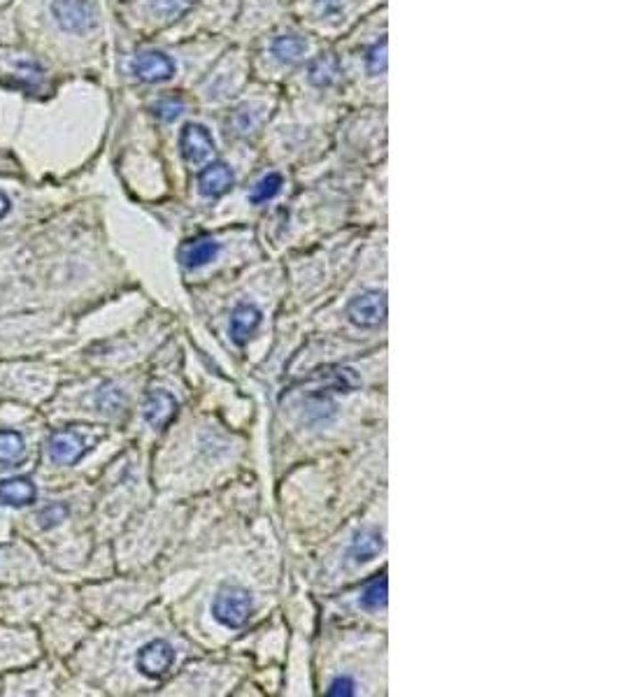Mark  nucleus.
<instances>
[{
	"label": "nucleus",
	"mask_w": 621,
	"mask_h": 697,
	"mask_svg": "<svg viewBox=\"0 0 621 697\" xmlns=\"http://www.w3.org/2000/svg\"><path fill=\"white\" fill-rule=\"evenodd\" d=\"M105 437L98 425H68L49 435V458L56 465H75Z\"/></svg>",
	"instance_id": "1"
},
{
	"label": "nucleus",
	"mask_w": 621,
	"mask_h": 697,
	"mask_svg": "<svg viewBox=\"0 0 621 697\" xmlns=\"http://www.w3.org/2000/svg\"><path fill=\"white\" fill-rule=\"evenodd\" d=\"M254 602L242 586H224L212 602V616L224 628H242L249 620Z\"/></svg>",
	"instance_id": "2"
},
{
	"label": "nucleus",
	"mask_w": 621,
	"mask_h": 697,
	"mask_svg": "<svg viewBox=\"0 0 621 697\" xmlns=\"http://www.w3.org/2000/svg\"><path fill=\"white\" fill-rule=\"evenodd\" d=\"M347 316L354 326L377 328L387 319V296L382 291H364L347 304Z\"/></svg>",
	"instance_id": "3"
},
{
	"label": "nucleus",
	"mask_w": 621,
	"mask_h": 697,
	"mask_svg": "<svg viewBox=\"0 0 621 697\" xmlns=\"http://www.w3.org/2000/svg\"><path fill=\"white\" fill-rule=\"evenodd\" d=\"M52 12L68 33H86L96 24V10L89 0H54Z\"/></svg>",
	"instance_id": "4"
},
{
	"label": "nucleus",
	"mask_w": 621,
	"mask_h": 697,
	"mask_svg": "<svg viewBox=\"0 0 621 697\" xmlns=\"http://www.w3.org/2000/svg\"><path fill=\"white\" fill-rule=\"evenodd\" d=\"M175 662V649L166 639H154V642L144 644L138 653V669L150 677V679H161L170 672Z\"/></svg>",
	"instance_id": "5"
},
{
	"label": "nucleus",
	"mask_w": 621,
	"mask_h": 697,
	"mask_svg": "<svg viewBox=\"0 0 621 697\" xmlns=\"http://www.w3.org/2000/svg\"><path fill=\"white\" fill-rule=\"evenodd\" d=\"M180 150L182 156L192 166H203L215 154V140H212L205 126L189 124L184 126V131L180 135Z\"/></svg>",
	"instance_id": "6"
},
{
	"label": "nucleus",
	"mask_w": 621,
	"mask_h": 697,
	"mask_svg": "<svg viewBox=\"0 0 621 697\" xmlns=\"http://www.w3.org/2000/svg\"><path fill=\"white\" fill-rule=\"evenodd\" d=\"M133 72L143 82H166L175 75V61L163 52H143L133 61Z\"/></svg>",
	"instance_id": "7"
},
{
	"label": "nucleus",
	"mask_w": 621,
	"mask_h": 697,
	"mask_svg": "<svg viewBox=\"0 0 621 697\" xmlns=\"http://www.w3.org/2000/svg\"><path fill=\"white\" fill-rule=\"evenodd\" d=\"M233 179V170L226 163H209L203 173L198 174V191L205 198H219L231 191Z\"/></svg>",
	"instance_id": "8"
},
{
	"label": "nucleus",
	"mask_w": 621,
	"mask_h": 697,
	"mask_svg": "<svg viewBox=\"0 0 621 697\" xmlns=\"http://www.w3.org/2000/svg\"><path fill=\"white\" fill-rule=\"evenodd\" d=\"M258 326H261V310L254 304H238L231 314V337H233L235 344H245Z\"/></svg>",
	"instance_id": "9"
},
{
	"label": "nucleus",
	"mask_w": 621,
	"mask_h": 697,
	"mask_svg": "<svg viewBox=\"0 0 621 697\" xmlns=\"http://www.w3.org/2000/svg\"><path fill=\"white\" fill-rule=\"evenodd\" d=\"M177 411V402L168 391H154L150 393V398L144 400V421L151 425V428H163L168 425V421L175 417Z\"/></svg>",
	"instance_id": "10"
},
{
	"label": "nucleus",
	"mask_w": 621,
	"mask_h": 697,
	"mask_svg": "<svg viewBox=\"0 0 621 697\" xmlns=\"http://www.w3.org/2000/svg\"><path fill=\"white\" fill-rule=\"evenodd\" d=\"M217 254H219V242H215L212 238H196L182 247L180 261L184 268L196 270L208 265L209 261H215Z\"/></svg>",
	"instance_id": "11"
},
{
	"label": "nucleus",
	"mask_w": 621,
	"mask_h": 697,
	"mask_svg": "<svg viewBox=\"0 0 621 697\" xmlns=\"http://www.w3.org/2000/svg\"><path fill=\"white\" fill-rule=\"evenodd\" d=\"M37 500L36 483L26 477H14L0 482V502L10 507H29Z\"/></svg>",
	"instance_id": "12"
},
{
	"label": "nucleus",
	"mask_w": 621,
	"mask_h": 697,
	"mask_svg": "<svg viewBox=\"0 0 621 697\" xmlns=\"http://www.w3.org/2000/svg\"><path fill=\"white\" fill-rule=\"evenodd\" d=\"M382 548H384L382 532L372 531V528H365V531H361L359 535L354 537L352 555L356 563H368L372 561Z\"/></svg>",
	"instance_id": "13"
},
{
	"label": "nucleus",
	"mask_w": 621,
	"mask_h": 697,
	"mask_svg": "<svg viewBox=\"0 0 621 697\" xmlns=\"http://www.w3.org/2000/svg\"><path fill=\"white\" fill-rule=\"evenodd\" d=\"M26 442L17 430H0V465H17L24 458Z\"/></svg>",
	"instance_id": "14"
},
{
	"label": "nucleus",
	"mask_w": 621,
	"mask_h": 697,
	"mask_svg": "<svg viewBox=\"0 0 621 697\" xmlns=\"http://www.w3.org/2000/svg\"><path fill=\"white\" fill-rule=\"evenodd\" d=\"M305 49H307V45H305L303 37L298 36H282L273 42V54H275L282 63H287V66L298 63V61L303 59Z\"/></svg>",
	"instance_id": "15"
},
{
	"label": "nucleus",
	"mask_w": 621,
	"mask_h": 697,
	"mask_svg": "<svg viewBox=\"0 0 621 697\" xmlns=\"http://www.w3.org/2000/svg\"><path fill=\"white\" fill-rule=\"evenodd\" d=\"M338 75H340V66H338L335 56H319L310 66V82L317 84V86H331L338 79Z\"/></svg>",
	"instance_id": "16"
},
{
	"label": "nucleus",
	"mask_w": 621,
	"mask_h": 697,
	"mask_svg": "<svg viewBox=\"0 0 621 697\" xmlns=\"http://www.w3.org/2000/svg\"><path fill=\"white\" fill-rule=\"evenodd\" d=\"M280 191H282V177L277 173H270L263 179H258L257 186L251 189L249 200L254 205H263L268 203V200H273Z\"/></svg>",
	"instance_id": "17"
},
{
	"label": "nucleus",
	"mask_w": 621,
	"mask_h": 697,
	"mask_svg": "<svg viewBox=\"0 0 621 697\" xmlns=\"http://www.w3.org/2000/svg\"><path fill=\"white\" fill-rule=\"evenodd\" d=\"M263 121V114L261 109H257L254 105H242V108H238L233 112V117H231V121L228 124L233 126V131L235 133H242V135H247V133H251L254 128H257L258 124Z\"/></svg>",
	"instance_id": "18"
},
{
	"label": "nucleus",
	"mask_w": 621,
	"mask_h": 697,
	"mask_svg": "<svg viewBox=\"0 0 621 697\" xmlns=\"http://www.w3.org/2000/svg\"><path fill=\"white\" fill-rule=\"evenodd\" d=\"M388 581L387 577H377L372 579L371 584H368V588L364 590V596H361V604H364L365 609H380L387 604L388 600Z\"/></svg>",
	"instance_id": "19"
},
{
	"label": "nucleus",
	"mask_w": 621,
	"mask_h": 697,
	"mask_svg": "<svg viewBox=\"0 0 621 697\" xmlns=\"http://www.w3.org/2000/svg\"><path fill=\"white\" fill-rule=\"evenodd\" d=\"M192 5L193 0H151V10H154V14L156 17L166 19V21L184 14Z\"/></svg>",
	"instance_id": "20"
},
{
	"label": "nucleus",
	"mask_w": 621,
	"mask_h": 697,
	"mask_svg": "<svg viewBox=\"0 0 621 697\" xmlns=\"http://www.w3.org/2000/svg\"><path fill=\"white\" fill-rule=\"evenodd\" d=\"M365 68L371 75H382L387 70V42H377L375 47L365 56Z\"/></svg>",
	"instance_id": "21"
},
{
	"label": "nucleus",
	"mask_w": 621,
	"mask_h": 697,
	"mask_svg": "<svg viewBox=\"0 0 621 697\" xmlns=\"http://www.w3.org/2000/svg\"><path fill=\"white\" fill-rule=\"evenodd\" d=\"M154 109H156V117H161L163 121H175L182 112H184V102H182V98L168 96L156 102Z\"/></svg>",
	"instance_id": "22"
},
{
	"label": "nucleus",
	"mask_w": 621,
	"mask_h": 697,
	"mask_svg": "<svg viewBox=\"0 0 621 697\" xmlns=\"http://www.w3.org/2000/svg\"><path fill=\"white\" fill-rule=\"evenodd\" d=\"M354 688H356V684H354V681L349 679V677H338V679H335L333 684L329 685V691H326V693H329V695L349 697V695H354V693H356V691H354Z\"/></svg>",
	"instance_id": "23"
},
{
	"label": "nucleus",
	"mask_w": 621,
	"mask_h": 697,
	"mask_svg": "<svg viewBox=\"0 0 621 697\" xmlns=\"http://www.w3.org/2000/svg\"><path fill=\"white\" fill-rule=\"evenodd\" d=\"M10 207H12V203H10V198H7V193L0 191V219H3V216H7Z\"/></svg>",
	"instance_id": "24"
}]
</instances>
